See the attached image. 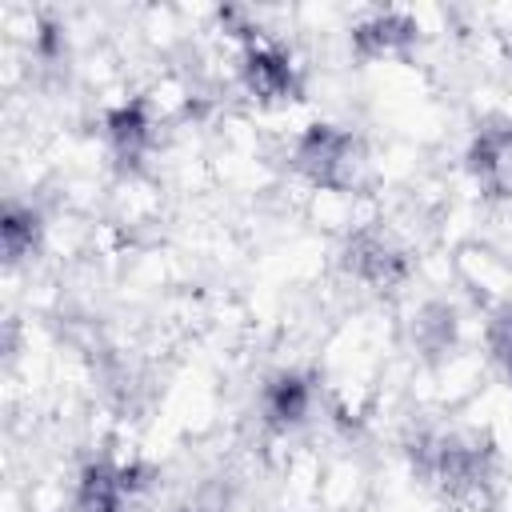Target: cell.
Segmentation results:
<instances>
[{
  "label": "cell",
  "mask_w": 512,
  "mask_h": 512,
  "mask_svg": "<svg viewBox=\"0 0 512 512\" xmlns=\"http://www.w3.org/2000/svg\"><path fill=\"white\" fill-rule=\"evenodd\" d=\"M488 344H492V356L500 360V368H504L508 380H512V304L492 316V324H488Z\"/></svg>",
  "instance_id": "cell-10"
},
{
  "label": "cell",
  "mask_w": 512,
  "mask_h": 512,
  "mask_svg": "<svg viewBox=\"0 0 512 512\" xmlns=\"http://www.w3.org/2000/svg\"><path fill=\"white\" fill-rule=\"evenodd\" d=\"M148 112H144V104H124V108H116L112 116H108V136H112V148H116V156L120 160H136L140 152H144V144H148Z\"/></svg>",
  "instance_id": "cell-8"
},
{
  "label": "cell",
  "mask_w": 512,
  "mask_h": 512,
  "mask_svg": "<svg viewBox=\"0 0 512 512\" xmlns=\"http://www.w3.org/2000/svg\"><path fill=\"white\" fill-rule=\"evenodd\" d=\"M144 468H112V464H92L80 476V512H120L124 500L144 484Z\"/></svg>",
  "instance_id": "cell-5"
},
{
  "label": "cell",
  "mask_w": 512,
  "mask_h": 512,
  "mask_svg": "<svg viewBox=\"0 0 512 512\" xmlns=\"http://www.w3.org/2000/svg\"><path fill=\"white\" fill-rule=\"evenodd\" d=\"M356 140L348 132H340L336 124H312L300 140H296V168L320 184V188H348L356 180Z\"/></svg>",
  "instance_id": "cell-1"
},
{
  "label": "cell",
  "mask_w": 512,
  "mask_h": 512,
  "mask_svg": "<svg viewBox=\"0 0 512 512\" xmlns=\"http://www.w3.org/2000/svg\"><path fill=\"white\" fill-rule=\"evenodd\" d=\"M468 168L488 196H512V120H492L476 132Z\"/></svg>",
  "instance_id": "cell-2"
},
{
  "label": "cell",
  "mask_w": 512,
  "mask_h": 512,
  "mask_svg": "<svg viewBox=\"0 0 512 512\" xmlns=\"http://www.w3.org/2000/svg\"><path fill=\"white\" fill-rule=\"evenodd\" d=\"M412 36H416V24H412L404 12H376L372 20H364V24L352 32V44H356L364 56H384V52L404 48Z\"/></svg>",
  "instance_id": "cell-7"
},
{
  "label": "cell",
  "mask_w": 512,
  "mask_h": 512,
  "mask_svg": "<svg viewBox=\"0 0 512 512\" xmlns=\"http://www.w3.org/2000/svg\"><path fill=\"white\" fill-rule=\"evenodd\" d=\"M0 240H4L8 260L28 256L32 244L40 240V216H36L32 208H16V204H8L4 216H0Z\"/></svg>",
  "instance_id": "cell-9"
},
{
  "label": "cell",
  "mask_w": 512,
  "mask_h": 512,
  "mask_svg": "<svg viewBox=\"0 0 512 512\" xmlns=\"http://www.w3.org/2000/svg\"><path fill=\"white\" fill-rule=\"evenodd\" d=\"M244 84L260 100H296L300 96L296 64L280 48H268V44H252L244 52Z\"/></svg>",
  "instance_id": "cell-4"
},
{
  "label": "cell",
  "mask_w": 512,
  "mask_h": 512,
  "mask_svg": "<svg viewBox=\"0 0 512 512\" xmlns=\"http://www.w3.org/2000/svg\"><path fill=\"white\" fill-rule=\"evenodd\" d=\"M308 404H312V388L296 372H284L264 388V420L272 428H296L308 416Z\"/></svg>",
  "instance_id": "cell-6"
},
{
  "label": "cell",
  "mask_w": 512,
  "mask_h": 512,
  "mask_svg": "<svg viewBox=\"0 0 512 512\" xmlns=\"http://www.w3.org/2000/svg\"><path fill=\"white\" fill-rule=\"evenodd\" d=\"M344 264H348L352 276H360L372 288H392L408 268L404 252L380 232H356L344 248Z\"/></svg>",
  "instance_id": "cell-3"
}]
</instances>
